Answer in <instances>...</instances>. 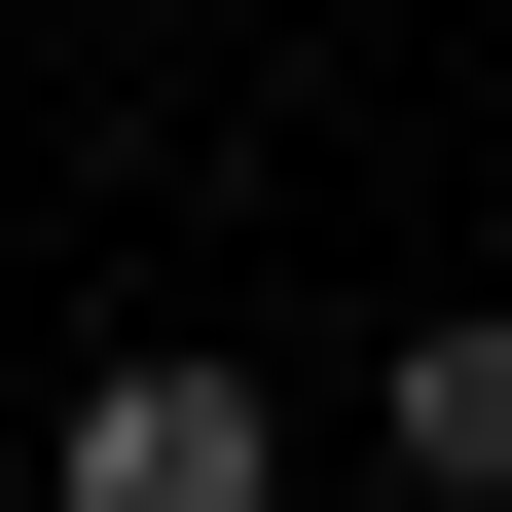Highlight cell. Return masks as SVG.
<instances>
[{"instance_id":"1","label":"cell","mask_w":512,"mask_h":512,"mask_svg":"<svg viewBox=\"0 0 512 512\" xmlns=\"http://www.w3.org/2000/svg\"><path fill=\"white\" fill-rule=\"evenodd\" d=\"M74 512H293L256 366H110V403H74Z\"/></svg>"},{"instance_id":"2","label":"cell","mask_w":512,"mask_h":512,"mask_svg":"<svg viewBox=\"0 0 512 512\" xmlns=\"http://www.w3.org/2000/svg\"><path fill=\"white\" fill-rule=\"evenodd\" d=\"M366 439H403L439 512H512V293H476V330H403V403H366Z\"/></svg>"}]
</instances>
